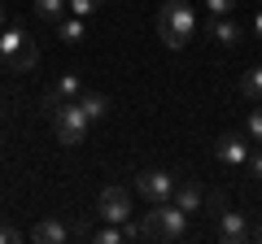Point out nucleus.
<instances>
[{"mask_svg":"<svg viewBox=\"0 0 262 244\" xmlns=\"http://www.w3.org/2000/svg\"><path fill=\"white\" fill-rule=\"evenodd\" d=\"M158 35L166 48H188V39L196 35V9L188 5V0H166L158 9Z\"/></svg>","mask_w":262,"mask_h":244,"instance_id":"obj_1","label":"nucleus"},{"mask_svg":"<svg viewBox=\"0 0 262 244\" xmlns=\"http://www.w3.org/2000/svg\"><path fill=\"white\" fill-rule=\"evenodd\" d=\"M170 201H175V205L184 209V214H196V209L206 205V192H201V183H175Z\"/></svg>","mask_w":262,"mask_h":244,"instance_id":"obj_9","label":"nucleus"},{"mask_svg":"<svg viewBox=\"0 0 262 244\" xmlns=\"http://www.w3.org/2000/svg\"><path fill=\"white\" fill-rule=\"evenodd\" d=\"M66 9H70V0H35V18L44 22H61Z\"/></svg>","mask_w":262,"mask_h":244,"instance_id":"obj_15","label":"nucleus"},{"mask_svg":"<svg viewBox=\"0 0 262 244\" xmlns=\"http://www.w3.org/2000/svg\"><path fill=\"white\" fill-rule=\"evenodd\" d=\"M79 92H83L79 75H61V79L53 83V96H57V101H79Z\"/></svg>","mask_w":262,"mask_h":244,"instance_id":"obj_16","label":"nucleus"},{"mask_svg":"<svg viewBox=\"0 0 262 244\" xmlns=\"http://www.w3.org/2000/svg\"><path fill=\"white\" fill-rule=\"evenodd\" d=\"M249 140H253V144L262 149V101H258V105L249 109Z\"/></svg>","mask_w":262,"mask_h":244,"instance_id":"obj_17","label":"nucleus"},{"mask_svg":"<svg viewBox=\"0 0 262 244\" xmlns=\"http://www.w3.org/2000/svg\"><path fill=\"white\" fill-rule=\"evenodd\" d=\"M136 192H140L144 201H170V192H175V179L166 175V170H144L140 179H136Z\"/></svg>","mask_w":262,"mask_h":244,"instance_id":"obj_6","label":"nucleus"},{"mask_svg":"<svg viewBox=\"0 0 262 244\" xmlns=\"http://www.w3.org/2000/svg\"><path fill=\"white\" fill-rule=\"evenodd\" d=\"M96 214H101L105 223H127L131 218V192L127 188H105L101 197H96Z\"/></svg>","mask_w":262,"mask_h":244,"instance_id":"obj_5","label":"nucleus"},{"mask_svg":"<svg viewBox=\"0 0 262 244\" xmlns=\"http://www.w3.org/2000/svg\"><path fill=\"white\" fill-rule=\"evenodd\" d=\"M206 9L214 18H227V13H236V0H206Z\"/></svg>","mask_w":262,"mask_h":244,"instance_id":"obj_19","label":"nucleus"},{"mask_svg":"<svg viewBox=\"0 0 262 244\" xmlns=\"http://www.w3.org/2000/svg\"><path fill=\"white\" fill-rule=\"evenodd\" d=\"M249 170L262 179V149H258V153H249Z\"/></svg>","mask_w":262,"mask_h":244,"instance_id":"obj_21","label":"nucleus"},{"mask_svg":"<svg viewBox=\"0 0 262 244\" xmlns=\"http://www.w3.org/2000/svg\"><path fill=\"white\" fill-rule=\"evenodd\" d=\"M31 240L35 244H61V240H70V231H66L61 223H53V218H44V223L31 227Z\"/></svg>","mask_w":262,"mask_h":244,"instance_id":"obj_11","label":"nucleus"},{"mask_svg":"<svg viewBox=\"0 0 262 244\" xmlns=\"http://www.w3.org/2000/svg\"><path fill=\"white\" fill-rule=\"evenodd\" d=\"M219 240H223V244H241V240H249L245 214H236V209H223V214H219Z\"/></svg>","mask_w":262,"mask_h":244,"instance_id":"obj_8","label":"nucleus"},{"mask_svg":"<svg viewBox=\"0 0 262 244\" xmlns=\"http://www.w3.org/2000/svg\"><path fill=\"white\" fill-rule=\"evenodd\" d=\"M18 240H22L18 227H0V244H18Z\"/></svg>","mask_w":262,"mask_h":244,"instance_id":"obj_20","label":"nucleus"},{"mask_svg":"<svg viewBox=\"0 0 262 244\" xmlns=\"http://www.w3.org/2000/svg\"><path fill=\"white\" fill-rule=\"evenodd\" d=\"M53 27H57V35H61L66 39V44H79V39H83V18H79V13H75V18H70V13H66V18L61 22H53Z\"/></svg>","mask_w":262,"mask_h":244,"instance_id":"obj_14","label":"nucleus"},{"mask_svg":"<svg viewBox=\"0 0 262 244\" xmlns=\"http://www.w3.org/2000/svg\"><path fill=\"white\" fill-rule=\"evenodd\" d=\"M88 127H92V118L79 109V101H61V105H57V113H53V131H57V140H61L66 149L83 144V140H88Z\"/></svg>","mask_w":262,"mask_h":244,"instance_id":"obj_4","label":"nucleus"},{"mask_svg":"<svg viewBox=\"0 0 262 244\" xmlns=\"http://www.w3.org/2000/svg\"><path fill=\"white\" fill-rule=\"evenodd\" d=\"M79 109L96 122V118H105V113H110V96H101V92H79Z\"/></svg>","mask_w":262,"mask_h":244,"instance_id":"obj_13","label":"nucleus"},{"mask_svg":"<svg viewBox=\"0 0 262 244\" xmlns=\"http://www.w3.org/2000/svg\"><path fill=\"white\" fill-rule=\"evenodd\" d=\"M214 157L223 161V166H249V140H245V135H219Z\"/></svg>","mask_w":262,"mask_h":244,"instance_id":"obj_7","label":"nucleus"},{"mask_svg":"<svg viewBox=\"0 0 262 244\" xmlns=\"http://www.w3.org/2000/svg\"><path fill=\"white\" fill-rule=\"evenodd\" d=\"M253 35L262 39V9H258V18H253Z\"/></svg>","mask_w":262,"mask_h":244,"instance_id":"obj_22","label":"nucleus"},{"mask_svg":"<svg viewBox=\"0 0 262 244\" xmlns=\"http://www.w3.org/2000/svg\"><path fill=\"white\" fill-rule=\"evenodd\" d=\"M0 31H5V5H0Z\"/></svg>","mask_w":262,"mask_h":244,"instance_id":"obj_24","label":"nucleus"},{"mask_svg":"<svg viewBox=\"0 0 262 244\" xmlns=\"http://www.w3.org/2000/svg\"><path fill=\"white\" fill-rule=\"evenodd\" d=\"M0 61H5L13 75H31V70L39 66V48L31 44L22 31L5 27V31H0Z\"/></svg>","mask_w":262,"mask_h":244,"instance_id":"obj_3","label":"nucleus"},{"mask_svg":"<svg viewBox=\"0 0 262 244\" xmlns=\"http://www.w3.org/2000/svg\"><path fill=\"white\" fill-rule=\"evenodd\" d=\"M206 35L214 39V44L232 48L236 39H241V27H236V22H232V13H227V18H210V22H206Z\"/></svg>","mask_w":262,"mask_h":244,"instance_id":"obj_10","label":"nucleus"},{"mask_svg":"<svg viewBox=\"0 0 262 244\" xmlns=\"http://www.w3.org/2000/svg\"><path fill=\"white\" fill-rule=\"evenodd\" d=\"M101 5H105V0H70V13H79V18H92Z\"/></svg>","mask_w":262,"mask_h":244,"instance_id":"obj_18","label":"nucleus"},{"mask_svg":"<svg viewBox=\"0 0 262 244\" xmlns=\"http://www.w3.org/2000/svg\"><path fill=\"white\" fill-rule=\"evenodd\" d=\"M188 218L192 214H184V209L175 205V201H158V205L144 214V223H140V231H144V240H184L188 235Z\"/></svg>","mask_w":262,"mask_h":244,"instance_id":"obj_2","label":"nucleus"},{"mask_svg":"<svg viewBox=\"0 0 262 244\" xmlns=\"http://www.w3.org/2000/svg\"><path fill=\"white\" fill-rule=\"evenodd\" d=\"M236 87H241V96H245L249 105H258V101H262V66L245 70V75H241V83H236Z\"/></svg>","mask_w":262,"mask_h":244,"instance_id":"obj_12","label":"nucleus"},{"mask_svg":"<svg viewBox=\"0 0 262 244\" xmlns=\"http://www.w3.org/2000/svg\"><path fill=\"white\" fill-rule=\"evenodd\" d=\"M249 240H258V244H262V227H253V231H249Z\"/></svg>","mask_w":262,"mask_h":244,"instance_id":"obj_23","label":"nucleus"}]
</instances>
